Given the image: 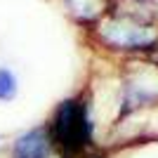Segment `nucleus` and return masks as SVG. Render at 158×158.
<instances>
[{"instance_id": "3", "label": "nucleus", "mask_w": 158, "mask_h": 158, "mask_svg": "<svg viewBox=\"0 0 158 158\" xmlns=\"http://www.w3.org/2000/svg\"><path fill=\"white\" fill-rule=\"evenodd\" d=\"M158 106V64L132 61L120 78V116L146 111Z\"/></svg>"}, {"instance_id": "2", "label": "nucleus", "mask_w": 158, "mask_h": 158, "mask_svg": "<svg viewBox=\"0 0 158 158\" xmlns=\"http://www.w3.org/2000/svg\"><path fill=\"white\" fill-rule=\"evenodd\" d=\"M97 43L111 52L123 54H151L158 45V26L151 21V14H139L135 10L109 12L94 24Z\"/></svg>"}, {"instance_id": "6", "label": "nucleus", "mask_w": 158, "mask_h": 158, "mask_svg": "<svg viewBox=\"0 0 158 158\" xmlns=\"http://www.w3.org/2000/svg\"><path fill=\"white\" fill-rule=\"evenodd\" d=\"M19 92V80L12 69L0 66V102H12Z\"/></svg>"}, {"instance_id": "1", "label": "nucleus", "mask_w": 158, "mask_h": 158, "mask_svg": "<svg viewBox=\"0 0 158 158\" xmlns=\"http://www.w3.org/2000/svg\"><path fill=\"white\" fill-rule=\"evenodd\" d=\"M54 151L61 158H87L99 151L97 125L85 92L61 99L45 120Z\"/></svg>"}, {"instance_id": "5", "label": "nucleus", "mask_w": 158, "mask_h": 158, "mask_svg": "<svg viewBox=\"0 0 158 158\" xmlns=\"http://www.w3.org/2000/svg\"><path fill=\"white\" fill-rule=\"evenodd\" d=\"M111 0H66V7L76 21L80 24H97L106 12H109Z\"/></svg>"}, {"instance_id": "7", "label": "nucleus", "mask_w": 158, "mask_h": 158, "mask_svg": "<svg viewBox=\"0 0 158 158\" xmlns=\"http://www.w3.org/2000/svg\"><path fill=\"white\" fill-rule=\"evenodd\" d=\"M151 54H153V61H156V64H158V45H156V50H153Z\"/></svg>"}, {"instance_id": "4", "label": "nucleus", "mask_w": 158, "mask_h": 158, "mask_svg": "<svg viewBox=\"0 0 158 158\" xmlns=\"http://www.w3.org/2000/svg\"><path fill=\"white\" fill-rule=\"evenodd\" d=\"M52 153H54V144L50 139L45 123L24 130L12 142V149H10V158H47Z\"/></svg>"}]
</instances>
